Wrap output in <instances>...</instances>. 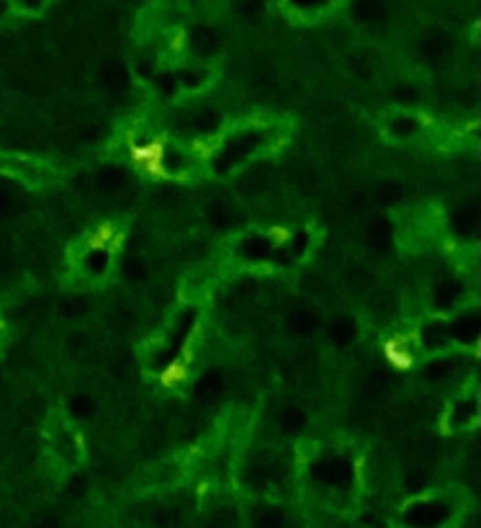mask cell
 <instances>
[]
</instances>
